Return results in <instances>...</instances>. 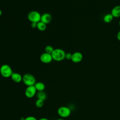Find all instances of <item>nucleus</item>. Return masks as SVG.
Masks as SVG:
<instances>
[{
  "label": "nucleus",
  "instance_id": "nucleus-1",
  "mask_svg": "<svg viewBox=\"0 0 120 120\" xmlns=\"http://www.w3.org/2000/svg\"><path fill=\"white\" fill-rule=\"evenodd\" d=\"M52 59L57 61L63 60L65 58L66 53L61 49H55L51 54Z\"/></svg>",
  "mask_w": 120,
  "mask_h": 120
},
{
  "label": "nucleus",
  "instance_id": "nucleus-2",
  "mask_svg": "<svg viewBox=\"0 0 120 120\" xmlns=\"http://www.w3.org/2000/svg\"><path fill=\"white\" fill-rule=\"evenodd\" d=\"M13 73L11 68L8 65L4 64L2 65L0 68V73L1 75L5 78L11 77Z\"/></svg>",
  "mask_w": 120,
  "mask_h": 120
},
{
  "label": "nucleus",
  "instance_id": "nucleus-3",
  "mask_svg": "<svg viewBox=\"0 0 120 120\" xmlns=\"http://www.w3.org/2000/svg\"><path fill=\"white\" fill-rule=\"evenodd\" d=\"M22 81L27 86L34 85L36 82L35 77L30 74H26L22 76Z\"/></svg>",
  "mask_w": 120,
  "mask_h": 120
},
{
  "label": "nucleus",
  "instance_id": "nucleus-4",
  "mask_svg": "<svg viewBox=\"0 0 120 120\" xmlns=\"http://www.w3.org/2000/svg\"><path fill=\"white\" fill-rule=\"evenodd\" d=\"M41 15L37 11H32L30 12L28 15V18L31 22H35L38 23L40 21Z\"/></svg>",
  "mask_w": 120,
  "mask_h": 120
},
{
  "label": "nucleus",
  "instance_id": "nucleus-5",
  "mask_svg": "<svg viewBox=\"0 0 120 120\" xmlns=\"http://www.w3.org/2000/svg\"><path fill=\"white\" fill-rule=\"evenodd\" d=\"M58 114L62 118H67L70 115L71 110L67 106H61L57 111Z\"/></svg>",
  "mask_w": 120,
  "mask_h": 120
},
{
  "label": "nucleus",
  "instance_id": "nucleus-6",
  "mask_svg": "<svg viewBox=\"0 0 120 120\" xmlns=\"http://www.w3.org/2000/svg\"><path fill=\"white\" fill-rule=\"evenodd\" d=\"M37 91L34 85L27 86L25 90V96L28 98H32L35 95Z\"/></svg>",
  "mask_w": 120,
  "mask_h": 120
},
{
  "label": "nucleus",
  "instance_id": "nucleus-7",
  "mask_svg": "<svg viewBox=\"0 0 120 120\" xmlns=\"http://www.w3.org/2000/svg\"><path fill=\"white\" fill-rule=\"evenodd\" d=\"M40 60L44 63H50L52 59V55L51 54L45 52L42 53L40 56Z\"/></svg>",
  "mask_w": 120,
  "mask_h": 120
},
{
  "label": "nucleus",
  "instance_id": "nucleus-8",
  "mask_svg": "<svg viewBox=\"0 0 120 120\" xmlns=\"http://www.w3.org/2000/svg\"><path fill=\"white\" fill-rule=\"evenodd\" d=\"M82 54L81 52H77L72 54L71 60L74 63H79L82 60Z\"/></svg>",
  "mask_w": 120,
  "mask_h": 120
},
{
  "label": "nucleus",
  "instance_id": "nucleus-9",
  "mask_svg": "<svg viewBox=\"0 0 120 120\" xmlns=\"http://www.w3.org/2000/svg\"><path fill=\"white\" fill-rule=\"evenodd\" d=\"M52 20V16L49 13H45L41 16L40 21L47 24L49 23Z\"/></svg>",
  "mask_w": 120,
  "mask_h": 120
},
{
  "label": "nucleus",
  "instance_id": "nucleus-10",
  "mask_svg": "<svg viewBox=\"0 0 120 120\" xmlns=\"http://www.w3.org/2000/svg\"><path fill=\"white\" fill-rule=\"evenodd\" d=\"M111 14L113 17L118 18L120 17V5L116 6L111 10Z\"/></svg>",
  "mask_w": 120,
  "mask_h": 120
},
{
  "label": "nucleus",
  "instance_id": "nucleus-11",
  "mask_svg": "<svg viewBox=\"0 0 120 120\" xmlns=\"http://www.w3.org/2000/svg\"><path fill=\"white\" fill-rule=\"evenodd\" d=\"M12 80L15 82L19 83L21 82L22 80V76L17 73H13L11 76Z\"/></svg>",
  "mask_w": 120,
  "mask_h": 120
},
{
  "label": "nucleus",
  "instance_id": "nucleus-12",
  "mask_svg": "<svg viewBox=\"0 0 120 120\" xmlns=\"http://www.w3.org/2000/svg\"><path fill=\"white\" fill-rule=\"evenodd\" d=\"M34 86L35 87L37 90L38 91H44L45 89V84L43 82H36L34 84Z\"/></svg>",
  "mask_w": 120,
  "mask_h": 120
},
{
  "label": "nucleus",
  "instance_id": "nucleus-13",
  "mask_svg": "<svg viewBox=\"0 0 120 120\" xmlns=\"http://www.w3.org/2000/svg\"><path fill=\"white\" fill-rule=\"evenodd\" d=\"M113 16L111 14H107L105 15L103 18V21L106 23H109L113 20Z\"/></svg>",
  "mask_w": 120,
  "mask_h": 120
},
{
  "label": "nucleus",
  "instance_id": "nucleus-14",
  "mask_svg": "<svg viewBox=\"0 0 120 120\" xmlns=\"http://www.w3.org/2000/svg\"><path fill=\"white\" fill-rule=\"evenodd\" d=\"M37 96L38 99H42L44 101L47 98V95H46V93L44 91H38V92L37 94Z\"/></svg>",
  "mask_w": 120,
  "mask_h": 120
},
{
  "label": "nucleus",
  "instance_id": "nucleus-15",
  "mask_svg": "<svg viewBox=\"0 0 120 120\" xmlns=\"http://www.w3.org/2000/svg\"><path fill=\"white\" fill-rule=\"evenodd\" d=\"M38 29L40 31H44L46 28V24L44 22L40 21L37 23V27Z\"/></svg>",
  "mask_w": 120,
  "mask_h": 120
},
{
  "label": "nucleus",
  "instance_id": "nucleus-16",
  "mask_svg": "<svg viewBox=\"0 0 120 120\" xmlns=\"http://www.w3.org/2000/svg\"><path fill=\"white\" fill-rule=\"evenodd\" d=\"M44 101L42 99H38L35 102L36 106L38 108L42 107L44 105Z\"/></svg>",
  "mask_w": 120,
  "mask_h": 120
},
{
  "label": "nucleus",
  "instance_id": "nucleus-17",
  "mask_svg": "<svg viewBox=\"0 0 120 120\" xmlns=\"http://www.w3.org/2000/svg\"><path fill=\"white\" fill-rule=\"evenodd\" d=\"M54 49H53V48L51 46V45H47L45 47V52L46 53H49V54H52V52H53V50Z\"/></svg>",
  "mask_w": 120,
  "mask_h": 120
},
{
  "label": "nucleus",
  "instance_id": "nucleus-18",
  "mask_svg": "<svg viewBox=\"0 0 120 120\" xmlns=\"http://www.w3.org/2000/svg\"><path fill=\"white\" fill-rule=\"evenodd\" d=\"M72 56V54H71V53H69V52L67 53H66L65 58L67 60H71Z\"/></svg>",
  "mask_w": 120,
  "mask_h": 120
},
{
  "label": "nucleus",
  "instance_id": "nucleus-19",
  "mask_svg": "<svg viewBox=\"0 0 120 120\" xmlns=\"http://www.w3.org/2000/svg\"><path fill=\"white\" fill-rule=\"evenodd\" d=\"M24 120H38L34 116H28L25 118Z\"/></svg>",
  "mask_w": 120,
  "mask_h": 120
},
{
  "label": "nucleus",
  "instance_id": "nucleus-20",
  "mask_svg": "<svg viewBox=\"0 0 120 120\" xmlns=\"http://www.w3.org/2000/svg\"><path fill=\"white\" fill-rule=\"evenodd\" d=\"M31 26L33 28H36L37 27V23L35 22H31Z\"/></svg>",
  "mask_w": 120,
  "mask_h": 120
},
{
  "label": "nucleus",
  "instance_id": "nucleus-21",
  "mask_svg": "<svg viewBox=\"0 0 120 120\" xmlns=\"http://www.w3.org/2000/svg\"><path fill=\"white\" fill-rule=\"evenodd\" d=\"M117 38L118 39V40L120 41V30L118 32L117 35Z\"/></svg>",
  "mask_w": 120,
  "mask_h": 120
},
{
  "label": "nucleus",
  "instance_id": "nucleus-22",
  "mask_svg": "<svg viewBox=\"0 0 120 120\" xmlns=\"http://www.w3.org/2000/svg\"><path fill=\"white\" fill-rule=\"evenodd\" d=\"M38 120H49L47 118H40V119H39Z\"/></svg>",
  "mask_w": 120,
  "mask_h": 120
},
{
  "label": "nucleus",
  "instance_id": "nucleus-23",
  "mask_svg": "<svg viewBox=\"0 0 120 120\" xmlns=\"http://www.w3.org/2000/svg\"><path fill=\"white\" fill-rule=\"evenodd\" d=\"M56 120H64L62 118H60V119H56Z\"/></svg>",
  "mask_w": 120,
  "mask_h": 120
},
{
  "label": "nucleus",
  "instance_id": "nucleus-24",
  "mask_svg": "<svg viewBox=\"0 0 120 120\" xmlns=\"http://www.w3.org/2000/svg\"><path fill=\"white\" fill-rule=\"evenodd\" d=\"M2 11L0 9V16H1V15H2Z\"/></svg>",
  "mask_w": 120,
  "mask_h": 120
},
{
  "label": "nucleus",
  "instance_id": "nucleus-25",
  "mask_svg": "<svg viewBox=\"0 0 120 120\" xmlns=\"http://www.w3.org/2000/svg\"><path fill=\"white\" fill-rule=\"evenodd\" d=\"M119 26H120V21H119Z\"/></svg>",
  "mask_w": 120,
  "mask_h": 120
}]
</instances>
